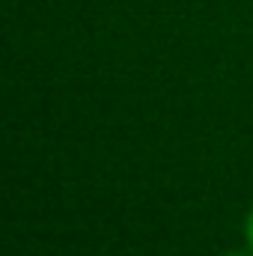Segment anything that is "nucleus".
I'll return each instance as SVG.
<instances>
[{"instance_id":"obj_2","label":"nucleus","mask_w":253,"mask_h":256,"mask_svg":"<svg viewBox=\"0 0 253 256\" xmlns=\"http://www.w3.org/2000/svg\"><path fill=\"white\" fill-rule=\"evenodd\" d=\"M230 256H242V254H230Z\"/></svg>"},{"instance_id":"obj_1","label":"nucleus","mask_w":253,"mask_h":256,"mask_svg":"<svg viewBox=\"0 0 253 256\" xmlns=\"http://www.w3.org/2000/svg\"><path fill=\"white\" fill-rule=\"evenodd\" d=\"M244 232H248V244L253 248V206H250V212H248V220H244Z\"/></svg>"}]
</instances>
